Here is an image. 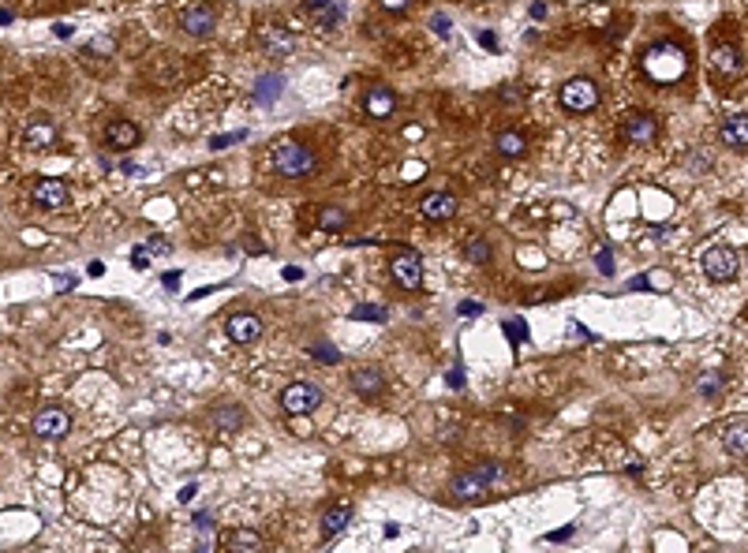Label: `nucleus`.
<instances>
[{"label":"nucleus","instance_id":"f257e3e1","mask_svg":"<svg viewBox=\"0 0 748 553\" xmlns=\"http://www.w3.org/2000/svg\"><path fill=\"white\" fill-rule=\"evenodd\" d=\"M502 482V467L497 464H479V467H468V471H456L453 482H449V494L456 497V501H471V505H479V501H487L490 490Z\"/></svg>","mask_w":748,"mask_h":553},{"label":"nucleus","instance_id":"f03ea898","mask_svg":"<svg viewBox=\"0 0 748 553\" xmlns=\"http://www.w3.org/2000/svg\"><path fill=\"white\" fill-rule=\"evenodd\" d=\"M273 168L284 176V180H299V176H311L318 168V157H314L304 142L296 139H281L273 146Z\"/></svg>","mask_w":748,"mask_h":553},{"label":"nucleus","instance_id":"7ed1b4c3","mask_svg":"<svg viewBox=\"0 0 748 553\" xmlns=\"http://www.w3.org/2000/svg\"><path fill=\"white\" fill-rule=\"evenodd\" d=\"M561 105H565L569 112H592L595 105H599V86L592 83V78H569L565 86H561Z\"/></svg>","mask_w":748,"mask_h":553},{"label":"nucleus","instance_id":"20e7f679","mask_svg":"<svg viewBox=\"0 0 748 553\" xmlns=\"http://www.w3.org/2000/svg\"><path fill=\"white\" fill-rule=\"evenodd\" d=\"M318 404H322V389L311 385V381H292V385L281 392V407L288 415H311Z\"/></svg>","mask_w":748,"mask_h":553},{"label":"nucleus","instance_id":"39448f33","mask_svg":"<svg viewBox=\"0 0 748 553\" xmlns=\"http://www.w3.org/2000/svg\"><path fill=\"white\" fill-rule=\"evenodd\" d=\"M389 273H393V281H397L404 292H419V288H423V262H419L415 251H401L397 258L389 262Z\"/></svg>","mask_w":748,"mask_h":553},{"label":"nucleus","instance_id":"423d86ee","mask_svg":"<svg viewBox=\"0 0 748 553\" xmlns=\"http://www.w3.org/2000/svg\"><path fill=\"white\" fill-rule=\"evenodd\" d=\"M34 433L42 441H60V438H68V430H71V419L64 407H42V412L34 415Z\"/></svg>","mask_w":748,"mask_h":553},{"label":"nucleus","instance_id":"0eeeda50","mask_svg":"<svg viewBox=\"0 0 748 553\" xmlns=\"http://www.w3.org/2000/svg\"><path fill=\"white\" fill-rule=\"evenodd\" d=\"M621 135H625V142H633V146H648V142H655V135H659V124H655L651 112L633 109L621 124Z\"/></svg>","mask_w":748,"mask_h":553},{"label":"nucleus","instance_id":"6e6552de","mask_svg":"<svg viewBox=\"0 0 748 553\" xmlns=\"http://www.w3.org/2000/svg\"><path fill=\"white\" fill-rule=\"evenodd\" d=\"M180 26H183V34H191V37L214 34V26H217V8H214V4H191V8H183V11H180Z\"/></svg>","mask_w":748,"mask_h":553},{"label":"nucleus","instance_id":"1a4fd4ad","mask_svg":"<svg viewBox=\"0 0 748 553\" xmlns=\"http://www.w3.org/2000/svg\"><path fill=\"white\" fill-rule=\"evenodd\" d=\"M737 262L741 258L733 247H711V251H703V273L711 276V281H733Z\"/></svg>","mask_w":748,"mask_h":553},{"label":"nucleus","instance_id":"9d476101","mask_svg":"<svg viewBox=\"0 0 748 553\" xmlns=\"http://www.w3.org/2000/svg\"><path fill=\"white\" fill-rule=\"evenodd\" d=\"M30 199L38 209H64L71 202V187L64 180H38L34 183V191H30Z\"/></svg>","mask_w":748,"mask_h":553},{"label":"nucleus","instance_id":"9b49d317","mask_svg":"<svg viewBox=\"0 0 748 553\" xmlns=\"http://www.w3.org/2000/svg\"><path fill=\"white\" fill-rule=\"evenodd\" d=\"M255 42L262 45V52H270V57H288V52H292V34H288L281 23H262L255 30Z\"/></svg>","mask_w":748,"mask_h":553},{"label":"nucleus","instance_id":"f8f14e48","mask_svg":"<svg viewBox=\"0 0 748 553\" xmlns=\"http://www.w3.org/2000/svg\"><path fill=\"white\" fill-rule=\"evenodd\" d=\"M225 333L236 340V344H251V340L262 337V318L258 314L240 310V314H232V318H225Z\"/></svg>","mask_w":748,"mask_h":553},{"label":"nucleus","instance_id":"ddd939ff","mask_svg":"<svg viewBox=\"0 0 748 553\" xmlns=\"http://www.w3.org/2000/svg\"><path fill=\"white\" fill-rule=\"evenodd\" d=\"M419 214H423L427 221H449L456 214V194L449 191H430L419 199Z\"/></svg>","mask_w":748,"mask_h":553},{"label":"nucleus","instance_id":"4468645a","mask_svg":"<svg viewBox=\"0 0 748 553\" xmlns=\"http://www.w3.org/2000/svg\"><path fill=\"white\" fill-rule=\"evenodd\" d=\"M718 139H723V146H730V150H748V112L726 116L723 127H718Z\"/></svg>","mask_w":748,"mask_h":553},{"label":"nucleus","instance_id":"2eb2a0df","mask_svg":"<svg viewBox=\"0 0 748 553\" xmlns=\"http://www.w3.org/2000/svg\"><path fill=\"white\" fill-rule=\"evenodd\" d=\"M363 109L371 112L374 120H386V116H393V109H397V94H393L389 86L374 83L371 90H367V98H363Z\"/></svg>","mask_w":748,"mask_h":553},{"label":"nucleus","instance_id":"dca6fc26","mask_svg":"<svg viewBox=\"0 0 748 553\" xmlns=\"http://www.w3.org/2000/svg\"><path fill=\"white\" fill-rule=\"evenodd\" d=\"M139 139H142V131L131 120H120V116H116V120L105 124V142H109L113 150H131Z\"/></svg>","mask_w":748,"mask_h":553},{"label":"nucleus","instance_id":"f3484780","mask_svg":"<svg viewBox=\"0 0 748 553\" xmlns=\"http://www.w3.org/2000/svg\"><path fill=\"white\" fill-rule=\"evenodd\" d=\"M352 389L367 400H374L378 392L386 389V374L378 371V366H356V371H352Z\"/></svg>","mask_w":748,"mask_h":553},{"label":"nucleus","instance_id":"a211bd4d","mask_svg":"<svg viewBox=\"0 0 748 553\" xmlns=\"http://www.w3.org/2000/svg\"><path fill=\"white\" fill-rule=\"evenodd\" d=\"M307 11L314 16V23H318L322 30H333V26L345 19V4H340V0H307Z\"/></svg>","mask_w":748,"mask_h":553},{"label":"nucleus","instance_id":"6ab92c4d","mask_svg":"<svg viewBox=\"0 0 748 553\" xmlns=\"http://www.w3.org/2000/svg\"><path fill=\"white\" fill-rule=\"evenodd\" d=\"M52 142H57V127H52L49 120H34L30 127L23 131V146L26 150H49Z\"/></svg>","mask_w":748,"mask_h":553},{"label":"nucleus","instance_id":"aec40b11","mask_svg":"<svg viewBox=\"0 0 748 553\" xmlns=\"http://www.w3.org/2000/svg\"><path fill=\"white\" fill-rule=\"evenodd\" d=\"M348 520H352V508L348 505L326 508V516H322V538H326V542H333V538L348 528Z\"/></svg>","mask_w":748,"mask_h":553},{"label":"nucleus","instance_id":"412c9836","mask_svg":"<svg viewBox=\"0 0 748 553\" xmlns=\"http://www.w3.org/2000/svg\"><path fill=\"white\" fill-rule=\"evenodd\" d=\"M723 445L730 456H748V423H733L723 433Z\"/></svg>","mask_w":748,"mask_h":553},{"label":"nucleus","instance_id":"4be33fe9","mask_svg":"<svg viewBox=\"0 0 748 553\" xmlns=\"http://www.w3.org/2000/svg\"><path fill=\"white\" fill-rule=\"evenodd\" d=\"M243 407L240 404H217L214 407V423L221 426V430H240L243 426Z\"/></svg>","mask_w":748,"mask_h":553},{"label":"nucleus","instance_id":"5701e85b","mask_svg":"<svg viewBox=\"0 0 748 553\" xmlns=\"http://www.w3.org/2000/svg\"><path fill=\"white\" fill-rule=\"evenodd\" d=\"M494 150L502 157H520L524 150H528V139H524L520 131H502V135L494 139Z\"/></svg>","mask_w":748,"mask_h":553},{"label":"nucleus","instance_id":"b1692460","mask_svg":"<svg viewBox=\"0 0 748 553\" xmlns=\"http://www.w3.org/2000/svg\"><path fill=\"white\" fill-rule=\"evenodd\" d=\"M345 225H348L345 209H337V206H322L318 209V228L322 232H345Z\"/></svg>","mask_w":748,"mask_h":553},{"label":"nucleus","instance_id":"393cba45","mask_svg":"<svg viewBox=\"0 0 748 553\" xmlns=\"http://www.w3.org/2000/svg\"><path fill=\"white\" fill-rule=\"evenodd\" d=\"M464 258L476 262V266H487V262H490V243L479 240V235H471V240L464 243Z\"/></svg>","mask_w":748,"mask_h":553},{"label":"nucleus","instance_id":"a878e982","mask_svg":"<svg viewBox=\"0 0 748 553\" xmlns=\"http://www.w3.org/2000/svg\"><path fill=\"white\" fill-rule=\"evenodd\" d=\"M225 549H262V538L255 535V531H232L229 538H225Z\"/></svg>","mask_w":748,"mask_h":553},{"label":"nucleus","instance_id":"bb28decb","mask_svg":"<svg viewBox=\"0 0 748 553\" xmlns=\"http://www.w3.org/2000/svg\"><path fill=\"white\" fill-rule=\"evenodd\" d=\"M715 68L718 71H726V75H733L741 68V57H737V49H730V45H718L715 49Z\"/></svg>","mask_w":748,"mask_h":553},{"label":"nucleus","instance_id":"cd10ccee","mask_svg":"<svg viewBox=\"0 0 748 553\" xmlns=\"http://www.w3.org/2000/svg\"><path fill=\"white\" fill-rule=\"evenodd\" d=\"M281 86H284V83H281L277 75H266V78H262V83L255 86V101H262V105H266V101H273V98L281 94Z\"/></svg>","mask_w":748,"mask_h":553},{"label":"nucleus","instance_id":"c85d7f7f","mask_svg":"<svg viewBox=\"0 0 748 553\" xmlns=\"http://www.w3.org/2000/svg\"><path fill=\"white\" fill-rule=\"evenodd\" d=\"M113 49H116L113 37H94V42L86 45V57H105V60H109V52H113Z\"/></svg>","mask_w":748,"mask_h":553},{"label":"nucleus","instance_id":"c756f323","mask_svg":"<svg viewBox=\"0 0 748 553\" xmlns=\"http://www.w3.org/2000/svg\"><path fill=\"white\" fill-rule=\"evenodd\" d=\"M505 333H509V340H513V344H520V340H528V325H524L520 318H509V322H505Z\"/></svg>","mask_w":748,"mask_h":553},{"label":"nucleus","instance_id":"7c9ffc66","mask_svg":"<svg viewBox=\"0 0 748 553\" xmlns=\"http://www.w3.org/2000/svg\"><path fill=\"white\" fill-rule=\"evenodd\" d=\"M131 266H135V269H146V266H150V247H135V251H131Z\"/></svg>","mask_w":748,"mask_h":553},{"label":"nucleus","instance_id":"2f4dec72","mask_svg":"<svg viewBox=\"0 0 748 553\" xmlns=\"http://www.w3.org/2000/svg\"><path fill=\"white\" fill-rule=\"evenodd\" d=\"M689 168H692V173H703V168H711V157H707V153H700V150H696V153H692V157H689Z\"/></svg>","mask_w":748,"mask_h":553},{"label":"nucleus","instance_id":"473e14b6","mask_svg":"<svg viewBox=\"0 0 748 553\" xmlns=\"http://www.w3.org/2000/svg\"><path fill=\"white\" fill-rule=\"evenodd\" d=\"M356 318H374V322H382V318H386V307H356Z\"/></svg>","mask_w":748,"mask_h":553},{"label":"nucleus","instance_id":"72a5a7b5","mask_svg":"<svg viewBox=\"0 0 748 553\" xmlns=\"http://www.w3.org/2000/svg\"><path fill=\"white\" fill-rule=\"evenodd\" d=\"M599 273L602 276H614V255L610 251H599Z\"/></svg>","mask_w":748,"mask_h":553},{"label":"nucleus","instance_id":"f704fd0d","mask_svg":"<svg viewBox=\"0 0 748 553\" xmlns=\"http://www.w3.org/2000/svg\"><path fill=\"white\" fill-rule=\"evenodd\" d=\"M311 355H318L322 363H337V351L330 344H318V348H311Z\"/></svg>","mask_w":748,"mask_h":553},{"label":"nucleus","instance_id":"c9c22d12","mask_svg":"<svg viewBox=\"0 0 748 553\" xmlns=\"http://www.w3.org/2000/svg\"><path fill=\"white\" fill-rule=\"evenodd\" d=\"M700 389L703 392H718V389H723V381H718V374H707V378H700Z\"/></svg>","mask_w":748,"mask_h":553},{"label":"nucleus","instance_id":"e433bc0d","mask_svg":"<svg viewBox=\"0 0 748 553\" xmlns=\"http://www.w3.org/2000/svg\"><path fill=\"white\" fill-rule=\"evenodd\" d=\"M430 26H435L442 37H449V16H435V19H430Z\"/></svg>","mask_w":748,"mask_h":553},{"label":"nucleus","instance_id":"4c0bfd02","mask_svg":"<svg viewBox=\"0 0 748 553\" xmlns=\"http://www.w3.org/2000/svg\"><path fill=\"white\" fill-rule=\"evenodd\" d=\"M236 139H240V135H217V139H209V146H214V150H225V146H232Z\"/></svg>","mask_w":748,"mask_h":553},{"label":"nucleus","instance_id":"58836bf2","mask_svg":"<svg viewBox=\"0 0 748 553\" xmlns=\"http://www.w3.org/2000/svg\"><path fill=\"white\" fill-rule=\"evenodd\" d=\"M628 288H633V292H640V288H644V292H648L651 281H648V276H633V281H628Z\"/></svg>","mask_w":748,"mask_h":553},{"label":"nucleus","instance_id":"ea45409f","mask_svg":"<svg viewBox=\"0 0 748 553\" xmlns=\"http://www.w3.org/2000/svg\"><path fill=\"white\" fill-rule=\"evenodd\" d=\"M456 310H461V314H471V318H476V314H483V307H479V303H461V307H456Z\"/></svg>","mask_w":748,"mask_h":553},{"label":"nucleus","instance_id":"a19ab883","mask_svg":"<svg viewBox=\"0 0 748 553\" xmlns=\"http://www.w3.org/2000/svg\"><path fill=\"white\" fill-rule=\"evenodd\" d=\"M479 42H483V45H487V49H497V37H494L490 30H483V34H479Z\"/></svg>","mask_w":748,"mask_h":553},{"label":"nucleus","instance_id":"79ce46f5","mask_svg":"<svg viewBox=\"0 0 748 553\" xmlns=\"http://www.w3.org/2000/svg\"><path fill=\"white\" fill-rule=\"evenodd\" d=\"M150 251L154 255H168V243L165 240H150Z\"/></svg>","mask_w":748,"mask_h":553},{"label":"nucleus","instance_id":"37998d69","mask_svg":"<svg viewBox=\"0 0 748 553\" xmlns=\"http://www.w3.org/2000/svg\"><path fill=\"white\" fill-rule=\"evenodd\" d=\"M382 4H386V8H393V11H401V8H408L412 0H382Z\"/></svg>","mask_w":748,"mask_h":553},{"label":"nucleus","instance_id":"c03bdc74","mask_svg":"<svg viewBox=\"0 0 748 553\" xmlns=\"http://www.w3.org/2000/svg\"><path fill=\"white\" fill-rule=\"evenodd\" d=\"M449 385H453V389H461V385H464V374H461V371H453V374H449Z\"/></svg>","mask_w":748,"mask_h":553},{"label":"nucleus","instance_id":"a18cd8bd","mask_svg":"<svg viewBox=\"0 0 748 553\" xmlns=\"http://www.w3.org/2000/svg\"><path fill=\"white\" fill-rule=\"evenodd\" d=\"M8 23H11V11H8V8H0V26H8Z\"/></svg>","mask_w":748,"mask_h":553}]
</instances>
